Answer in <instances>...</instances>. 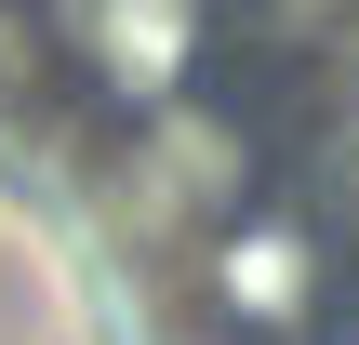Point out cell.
Listing matches in <instances>:
<instances>
[{"label":"cell","instance_id":"1","mask_svg":"<svg viewBox=\"0 0 359 345\" xmlns=\"http://www.w3.org/2000/svg\"><path fill=\"white\" fill-rule=\"evenodd\" d=\"M53 40L80 53L93 93H120V106L147 120V106H173L187 66H200V0H53Z\"/></svg>","mask_w":359,"mask_h":345},{"label":"cell","instance_id":"2","mask_svg":"<svg viewBox=\"0 0 359 345\" xmlns=\"http://www.w3.org/2000/svg\"><path fill=\"white\" fill-rule=\"evenodd\" d=\"M213 306H226L240 332H306V319L333 306L320 226H306V213H226V239H213Z\"/></svg>","mask_w":359,"mask_h":345},{"label":"cell","instance_id":"3","mask_svg":"<svg viewBox=\"0 0 359 345\" xmlns=\"http://www.w3.org/2000/svg\"><path fill=\"white\" fill-rule=\"evenodd\" d=\"M266 27H320V13H346V0H253Z\"/></svg>","mask_w":359,"mask_h":345}]
</instances>
